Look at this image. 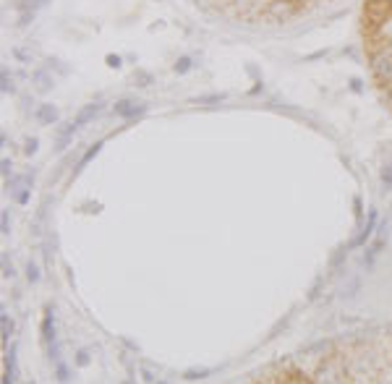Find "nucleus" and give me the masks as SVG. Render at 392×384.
<instances>
[{
  "label": "nucleus",
  "mask_w": 392,
  "mask_h": 384,
  "mask_svg": "<svg viewBox=\"0 0 392 384\" xmlns=\"http://www.w3.org/2000/svg\"><path fill=\"white\" fill-rule=\"evenodd\" d=\"M37 146H40L37 138H29V142H26V154H34V152H37Z\"/></svg>",
  "instance_id": "obj_19"
},
{
  "label": "nucleus",
  "mask_w": 392,
  "mask_h": 384,
  "mask_svg": "<svg viewBox=\"0 0 392 384\" xmlns=\"http://www.w3.org/2000/svg\"><path fill=\"white\" fill-rule=\"evenodd\" d=\"M97 110H100V104H86V108H84L82 112H78V118H76L74 123H76V126H84V123H89V120L97 115Z\"/></svg>",
  "instance_id": "obj_11"
},
{
  "label": "nucleus",
  "mask_w": 392,
  "mask_h": 384,
  "mask_svg": "<svg viewBox=\"0 0 392 384\" xmlns=\"http://www.w3.org/2000/svg\"><path fill=\"white\" fill-rule=\"evenodd\" d=\"M206 374H210V371H188L186 376H188V379H196V376H206Z\"/></svg>",
  "instance_id": "obj_25"
},
{
  "label": "nucleus",
  "mask_w": 392,
  "mask_h": 384,
  "mask_svg": "<svg viewBox=\"0 0 392 384\" xmlns=\"http://www.w3.org/2000/svg\"><path fill=\"white\" fill-rule=\"evenodd\" d=\"M0 168H3V176L8 178V176H10V162H8V160H3V165H0Z\"/></svg>",
  "instance_id": "obj_26"
},
{
  "label": "nucleus",
  "mask_w": 392,
  "mask_h": 384,
  "mask_svg": "<svg viewBox=\"0 0 392 384\" xmlns=\"http://www.w3.org/2000/svg\"><path fill=\"white\" fill-rule=\"evenodd\" d=\"M280 384H311V382H306V379H301V376H290V379H282Z\"/></svg>",
  "instance_id": "obj_21"
},
{
  "label": "nucleus",
  "mask_w": 392,
  "mask_h": 384,
  "mask_svg": "<svg viewBox=\"0 0 392 384\" xmlns=\"http://www.w3.org/2000/svg\"><path fill=\"white\" fill-rule=\"evenodd\" d=\"M48 3H50V0H21L18 8L21 10H32V14H34V8H42V6H48Z\"/></svg>",
  "instance_id": "obj_13"
},
{
  "label": "nucleus",
  "mask_w": 392,
  "mask_h": 384,
  "mask_svg": "<svg viewBox=\"0 0 392 384\" xmlns=\"http://www.w3.org/2000/svg\"><path fill=\"white\" fill-rule=\"evenodd\" d=\"M319 382L322 384H340L342 382V366L338 360H327L319 366Z\"/></svg>",
  "instance_id": "obj_2"
},
{
  "label": "nucleus",
  "mask_w": 392,
  "mask_h": 384,
  "mask_svg": "<svg viewBox=\"0 0 392 384\" xmlns=\"http://www.w3.org/2000/svg\"><path fill=\"white\" fill-rule=\"evenodd\" d=\"M108 66L118 68V66H120V58H118V55H108Z\"/></svg>",
  "instance_id": "obj_24"
},
{
  "label": "nucleus",
  "mask_w": 392,
  "mask_h": 384,
  "mask_svg": "<svg viewBox=\"0 0 392 384\" xmlns=\"http://www.w3.org/2000/svg\"><path fill=\"white\" fill-rule=\"evenodd\" d=\"M0 89L6 92H14V78H10V74H8V68H3V74H0Z\"/></svg>",
  "instance_id": "obj_14"
},
{
  "label": "nucleus",
  "mask_w": 392,
  "mask_h": 384,
  "mask_svg": "<svg viewBox=\"0 0 392 384\" xmlns=\"http://www.w3.org/2000/svg\"><path fill=\"white\" fill-rule=\"evenodd\" d=\"M76 364H78V366H86V364H89V353L82 350V353H78V360H76Z\"/></svg>",
  "instance_id": "obj_23"
},
{
  "label": "nucleus",
  "mask_w": 392,
  "mask_h": 384,
  "mask_svg": "<svg viewBox=\"0 0 392 384\" xmlns=\"http://www.w3.org/2000/svg\"><path fill=\"white\" fill-rule=\"evenodd\" d=\"M42 340L44 342H55V314L52 308H44V322H42Z\"/></svg>",
  "instance_id": "obj_7"
},
{
  "label": "nucleus",
  "mask_w": 392,
  "mask_h": 384,
  "mask_svg": "<svg viewBox=\"0 0 392 384\" xmlns=\"http://www.w3.org/2000/svg\"><path fill=\"white\" fill-rule=\"evenodd\" d=\"M382 183L387 186V188H392V162H390V165L382 170Z\"/></svg>",
  "instance_id": "obj_17"
},
{
  "label": "nucleus",
  "mask_w": 392,
  "mask_h": 384,
  "mask_svg": "<svg viewBox=\"0 0 392 384\" xmlns=\"http://www.w3.org/2000/svg\"><path fill=\"white\" fill-rule=\"evenodd\" d=\"M55 374H58V379H60V382H68V368H66L63 360H58V364H55Z\"/></svg>",
  "instance_id": "obj_16"
},
{
  "label": "nucleus",
  "mask_w": 392,
  "mask_h": 384,
  "mask_svg": "<svg viewBox=\"0 0 392 384\" xmlns=\"http://www.w3.org/2000/svg\"><path fill=\"white\" fill-rule=\"evenodd\" d=\"M76 123H66L63 128H60V134H58V142H55V149L60 152V149H66V144L71 142V136H74V131H76Z\"/></svg>",
  "instance_id": "obj_10"
},
{
  "label": "nucleus",
  "mask_w": 392,
  "mask_h": 384,
  "mask_svg": "<svg viewBox=\"0 0 392 384\" xmlns=\"http://www.w3.org/2000/svg\"><path fill=\"white\" fill-rule=\"evenodd\" d=\"M29 384H37V382H29Z\"/></svg>",
  "instance_id": "obj_28"
},
{
  "label": "nucleus",
  "mask_w": 392,
  "mask_h": 384,
  "mask_svg": "<svg viewBox=\"0 0 392 384\" xmlns=\"http://www.w3.org/2000/svg\"><path fill=\"white\" fill-rule=\"evenodd\" d=\"M3 384H14V376H10V374H6V376H3Z\"/></svg>",
  "instance_id": "obj_27"
},
{
  "label": "nucleus",
  "mask_w": 392,
  "mask_h": 384,
  "mask_svg": "<svg viewBox=\"0 0 392 384\" xmlns=\"http://www.w3.org/2000/svg\"><path fill=\"white\" fill-rule=\"evenodd\" d=\"M0 228H3V236H8V212L0 214Z\"/></svg>",
  "instance_id": "obj_22"
},
{
  "label": "nucleus",
  "mask_w": 392,
  "mask_h": 384,
  "mask_svg": "<svg viewBox=\"0 0 392 384\" xmlns=\"http://www.w3.org/2000/svg\"><path fill=\"white\" fill-rule=\"evenodd\" d=\"M29 186H32V176H24V178H10V191H14V199L18 204H26L29 202Z\"/></svg>",
  "instance_id": "obj_4"
},
{
  "label": "nucleus",
  "mask_w": 392,
  "mask_h": 384,
  "mask_svg": "<svg viewBox=\"0 0 392 384\" xmlns=\"http://www.w3.org/2000/svg\"><path fill=\"white\" fill-rule=\"evenodd\" d=\"M0 327H3V342H8V340H10V332H14V322H10L8 314H3V316H0Z\"/></svg>",
  "instance_id": "obj_12"
},
{
  "label": "nucleus",
  "mask_w": 392,
  "mask_h": 384,
  "mask_svg": "<svg viewBox=\"0 0 392 384\" xmlns=\"http://www.w3.org/2000/svg\"><path fill=\"white\" fill-rule=\"evenodd\" d=\"M34 118H37L42 126H50L58 120V108H52V104H42L40 110H34Z\"/></svg>",
  "instance_id": "obj_8"
},
{
  "label": "nucleus",
  "mask_w": 392,
  "mask_h": 384,
  "mask_svg": "<svg viewBox=\"0 0 392 384\" xmlns=\"http://www.w3.org/2000/svg\"><path fill=\"white\" fill-rule=\"evenodd\" d=\"M32 81H34V86H37L40 92H50V89H52V76L44 71V68L34 71V74H32Z\"/></svg>",
  "instance_id": "obj_9"
},
{
  "label": "nucleus",
  "mask_w": 392,
  "mask_h": 384,
  "mask_svg": "<svg viewBox=\"0 0 392 384\" xmlns=\"http://www.w3.org/2000/svg\"><path fill=\"white\" fill-rule=\"evenodd\" d=\"M374 225H376V212L372 209V212H368V220H366V225H364V230H361L358 236H356V238L350 240V246H348V248H356V246H361V243H366L368 238H372V230H374Z\"/></svg>",
  "instance_id": "obj_6"
},
{
  "label": "nucleus",
  "mask_w": 392,
  "mask_h": 384,
  "mask_svg": "<svg viewBox=\"0 0 392 384\" xmlns=\"http://www.w3.org/2000/svg\"><path fill=\"white\" fill-rule=\"evenodd\" d=\"M188 66H191V58H180V60L176 63V71H178V74H186Z\"/></svg>",
  "instance_id": "obj_18"
},
{
  "label": "nucleus",
  "mask_w": 392,
  "mask_h": 384,
  "mask_svg": "<svg viewBox=\"0 0 392 384\" xmlns=\"http://www.w3.org/2000/svg\"><path fill=\"white\" fill-rule=\"evenodd\" d=\"M26 277H29L32 282H37V280H40V270H37V264H34V262L26 264Z\"/></svg>",
  "instance_id": "obj_15"
},
{
  "label": "nucleus",
  "mask_w": 392,
  "mask_h": 384,
  "mask_svg": "<svg viewBox=\"0 0 392 384\" xmlns=\"http://www.w3.org/2000/svg\"><path fill=\"white\" fill-rule=\"evenodd\" d=\"M144 104L139 102H131V100H118L115 102V112L120 115V118H136V115H144Z\"/></svg>",
  "instance_id": "obj_5"
},
{
  "label": "nucleus",
  "mask_w": 392,
  "mask_h": 384,
  "mask_svg": "<svg viewBox=\"0 0 392 384\" xmlns=\"http://www.w3.org/2000/svg\"><path fill=\"white\" fill-rule=\"evenodd\" d=\"M372 68L379 78H392V50H382L374 55Z\"/></svg>",
  "instance_id": "obj_3"
},
{
  "label": "nucleus",
  "mask_w": 392,
  "mask_h": 384,
  "mask_svg": "<svg viewBox=\"0 0 392 384\" xmlns=\"http://www.w3.org/2000/svg\"><path fill=\"white\" fill-rule=\"evenodd\" d=\"M264 10L272 21H288L301 10V0H272L264 6Z\"/></svg>",
  "instance_id": "obj_1"
},
{
  "label": "nucleus",
  "mask_w": 392,
  "mask_h": 384,
  "mask_svg": "<svg viewBox=\"0 0 392 384\" xmlns=\"http://www.w3.org/2000/svg\"><path fill=\"white\" fill-rule=\"evenodd\" d=\"M3 274L6 277H14V266L8 264V256H3Z\"/></svg>",
  "instance_id": "obj_20"
}]
</instances>
